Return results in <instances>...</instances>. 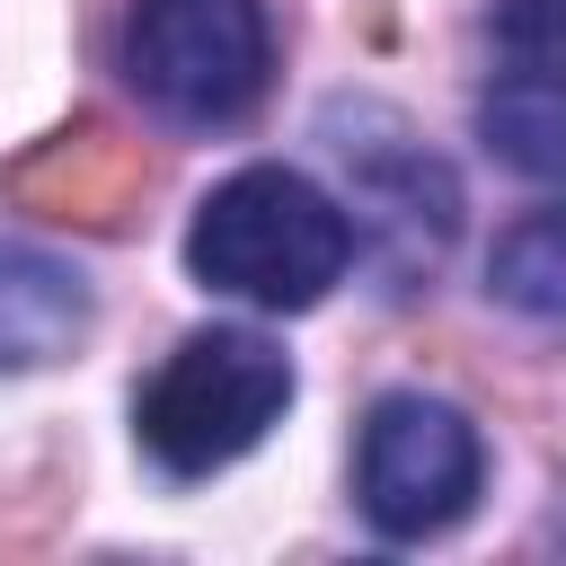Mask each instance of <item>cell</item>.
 <instances>
[{
    "label": "cell",
    "instance_id": "cell-5",
    "mask_svg": "<svg viewBox=\"0 0 566 566\" xmlns=\"http://www.w3.org/2000/svg\"><path fill=\"white\" fill-rule=\"evenodd\" d=\"M486 478V442L451 398L398 389L363 416V451H354V495L371 513L380 539H433L469 513Z\"/></svg>",
    "mask_w": 566,
    "mask_h": 566
},
{
    "label": "cell",
    "instance_id": "cell-7",
    "mask_svg": "<svg viewBox=\"0 0 566 566\" xmlns=\"http://www.w3.org/2000/svg\"><path fill=\"white\" fill-rule=\"evenodd\" d=\"M478 133L504 168L539 177V186H566V62H522L478 97Z\"/></svg>",
    "mask_w": 566,
    "mask_h": 566
},
{
    "label": "cell",
    "instance_id": "cell-2",
    "mask_svg": "<svg viewBox=\"0 0 566 566\" xmlns=\"http://www.w3.org/2000/svg\"><path fill=\"white\" fill-rule=\"evenodd\" d=\"M292 407V363L283 345H265L256 327H195L142 389L133 424L142 451L168 478H212L239 451L265 442V424Z\"/></svg>",
    "mask_w": 566,
    "mask_h": 566
},
{
    "label": "cell",
    "instance_id": "cell-9",
    "mask_svg": "<svg viewBox=\"0 0 566 566\" xmlns=\"http://www.w3.org/2000/svg\"><path fill=\"white\" fill-rule=\"evenodd\" d=\"M495 35L522 62H566V0H504L495 9Z\"/></svg>",
    "mask_w": 566,
    "mask_h": 566
},
{
    "label": "cell",
    "instance_id": "cell-1",
    "mask_svg": "<svg viewBox=\"0 0 566 566\" xmlns=\"http://www.w3.org/2000/svg\"><path fill=\"white\" fill-rule=\"evenodd\" d=\"M186 265L256 310H310L354 265V221L301 168H239L203 195L186 230Z\"/></svg>",
    "mask_w": 566,
    "mask_h": 566
},
{
    "label": "cell",
    "instance_id": "cell-6",
    "mask_svg": "<svg viewBox=\"0 0 566 566\" xmlns=\"http://www.w3.org/2000/svg\"><path fill=\"white\" fill-rule=\"evenodd\" d=\"M80 327H88V283L44 248L0 239V371H35L71 354Z\"/></svg>",
    "mask_w": 566,
    "mask_h": 566
},
{
    "label": "cell",
    "instance_id": "cell-3",
    "mask_svg": "<svg viewBox=\"0 0 566 566\" xmlns=\"http://www.w3.org/2000/svg\"><path fill=\"white\" fill-rule=\"evenodd\" d=\"M124 71L177 124H239L274 71L265 0H133Z\"/></svg>",
    "mask_w": 566,
    "mask_h": 566
},
{
    "label": "cell",
    "instance_id": "cell-4",
    "mask_svg": "<svg viewBox=\"0 0 566 566\" xmlns=\"http://www.w3.org/2000/svg\"><path fill=\"white\" fill-rule=\"evenodd\" d=\"M336 159H345V221H354V248H371V265L389 274V292H416L451 230H460V186L451 168L380 106H354L336 115Z\"/></svg>",
    "mask_w": 566,
    "mask_h": 566
},
{
    "label": "cell",
    "instance_id": "cell-8",
    "mask_svg": "<svg viewBox=\"0 0 566 566\" xmlns=\"http://www.w3.org/2000/svg\"><path fill=\"white\" fill-rule=\"evenodd\" d=\"M486 292H495L504 310H522L531 327H566V203L522 212V221L495 239Z\"/></svg>",
    "mask_w": 566,
    "mask_h": 566
}]
</instances>
